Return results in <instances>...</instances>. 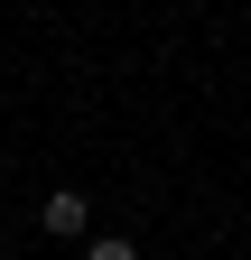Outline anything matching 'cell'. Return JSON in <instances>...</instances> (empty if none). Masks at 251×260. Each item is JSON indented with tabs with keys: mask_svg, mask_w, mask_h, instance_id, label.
Instances as JSON below:
<instances>
[{
	"mask_svg": "<svg viewBox=\"0 0 251 260\" xmlns=\"http://www.w3.org/2000/svg\"><path fill=\"white\" fill-rule=\"evenodd\" d=\"M84 260H140V242H121V233H103V242H84Z\"/></svg>",
	"mask_w": 251,
	"mask_h": 260,
	"instance_id": "cell-2",
	"label": "cell"
},
{
	"mask_svg": "<svg viewBox=\"0 0 251 260\" xmlns=\"http://www.w3.org/2000/svg\"><path fill=\"white\" fill-rule=\"evenodd\" d=\"M38 223H47L56 242H75V233H84V195H75V186H56L47 205H38Z\"/></svg>",
	"mask_w": 251,
	"mask_h": 260,
	"instance_id": "cell-1",
	"label": "cell"
}]
</instances>
